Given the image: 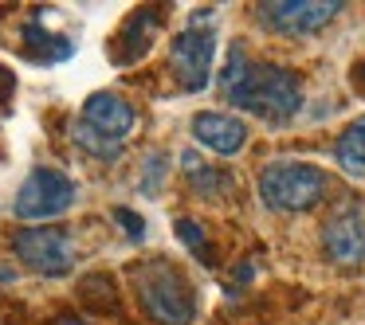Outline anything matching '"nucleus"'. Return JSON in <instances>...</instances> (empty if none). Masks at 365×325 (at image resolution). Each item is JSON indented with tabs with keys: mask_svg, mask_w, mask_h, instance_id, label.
I'll use <instances>...</instances> for the list:
<instances>
[{
	"mask_svg": "<svg viewBox=\"0 0 365 325\" xmlns=\"http://www.w3.org/2000/svg\"><path fill=\"white\" fill-rule=\"evenodd\" d=\"M326 173L307 161H271L259 169V196L275 212H307L326 196Z\"/></svg>",
	"mask_w": 365,
	"mask_h": 325,
	"instance_id": "4",
	"label": "nucleus"
},
{
	"mask_svg": "<svg viewBox=\"0 0 365 325\" xmlns=\"http://www.w3.org/2000/svg\"><path fill=\"white\" fill-rule=\"evenodd\" d=\"M361 82H365V67H361Z\"/></svg>",
	"mask_w": 365,
	"mask_h": 325,
	"instance_id": "17",
	"label": "nucleus"
},
{
	"mask_svg": "<svg viewBox=\"0 0 365 325\" xmlns=\"http://www.w3.org/2000/svg\"><path fill=\"white\" fill-rule=\"evenodd\" d=\"M75 200H79V184L67 173H59V169H32L28 181L20 184L16 200H12V212H16V220L43 223V220L63 215Z\"/></svg>",
	"mask_w": 365,
	"mask_h": 325,
	"instance_id": "5",
	"label": "nucleus"
},
{
	"mask_svg": "<svg viewBox=\"0 0 365 325\" xmlns=\"http://www.w3.org/2000/svg\"><path fill=\"white\" fill-rule=\"evenodd\" d=\"M59 325H83V321H59Z\"/></svg>",
	"mask_w": 365,
	"mask_h": 325,
	"instance_id": "16",
	"label": "nucleus"
},
{
	"mask_svg": "<svg viewBox=\"0 0 365 325\" xmlns=\"http://www.w3.org/2000/svg\"><path fill=\"white\" fill-rule=\"evenodd\" d=\"M114 220L126 228L130 239H145V220H142V215H134L130 208H114Z\"/></svg>",
	"mask_w": 365,
	"mask_h": 325,
	"instance_id": "14",
	"label": "nucleus"
},
{
	"mask_svg": "<svg viewBox=\"0 0 365 325\" xmlns=\"http://www.w3.org/2000/svg\"><path fill=\"white\" fill-rule=\"evenodd\" d=\"M134 290L158 325H189L197 317V294L181 267L169 259H145L134 270Z\"/></svg>",
	"mask_w": 365,
	"mask_h": 325,
	"instance_id": "2",
	"label": "nucleus"
},
{
	"mask_svg": "<svg viewBox=\"0 0 365 325\" xmlns=\"http://www.w3.org/2000/svg\"><path fill=\"white\" fill-rule=\"evenodd\" d=\"M192 137H197L205 149L220 153V157H232L247 145V126L232 114H216V110H200L192 114Z\"/></svg>",
	"mask_w": 365,
	"mask_h": 325,
	"instance_id": "10",
	"label": "nucleus"
},
{
	"mask_svg": "<svg viewBox=\"0 0 365 325\" xmlns=\"http://www.w3.org/2000/svg\"><path fill=\"white\" fill-rule=\"evenodd\" d=\"M212 55H216V40L212 32H200V28H185L181 36L169 48L173 59V75L185 90H205L212 79Z\"/></svg>",
	"mask_w": 365,
	"mask_h": 325,
	"instance_id": "8",
	"label": "nucleus"
},
{
	"mask_svg": "<svg viewBox=\"0 0 365 325\" xmlns=\"http://www.w3.org/2000/svg\"><path fill=\"white\" fill-rule=\"evenodd\" d=\"M12 90H16V79H12V71H9V67H0V102H9V98H12Z\"/></svg>",
	"mask_w": 365,
	"mask_h": 325,
	"instance_id": "15",
	"label": "nucleus"
},
{
	"mask_svg": "<svg viewBox=\"0 0 365 325\" xmlns=\"http://www.w3.org/2000/svg\"><path fill=\"white\" fill-rule=\"evenodd\" d=\"M130 129H134V106L126 98H118L114 90H95L83 102V114L75 122L71 137L79 149H87L91 157L114 161L126 145Z\"/></svg>",
	"mask_w": 365,
	"mask_h": 325,
	"instance_id": "3",
	"label": "nucleus"
},
{
	"mask_svg": "<svg viewBox=\"0 0 365 325\" xmlns=\"http://www.w3.org/2000/svg\"><path fill=\"white\" fill-rule=\"evenodd\" d=\"M158 12H153V9H142V12H134V16H130L126 20V28H122V36H118V40H130V43H134V48H130V63H134V59H142L145 55V51H150V36H153V28H158Z\"/></svg>",
	"mask_w": 365,
	"mask_h": 325,
	"instance_id": "12",
	"label": "nucleus"
},
{
	"mask_svg": "<svg viewBox=\"0 0 365 325\" xmlns=\"http://www.w3.org/2000/svg\"><path fill=\"white\" fill-rule=\"evenodd\" d=\"M341 9L346 4H338V0H267V4H255V16L267 32L302 40L310 32H322Z\"/></svg>",
	"mask_w": 365,
	"mask_h": 325,
	"instance_id": "6",
	"label": "nucleus"
},
{
	"mask_svg": "<svg viewBox=\"0 0 365 325\" xmlns=\"http://www.w3.org/2000/svg\"><path fill=\"white\" fill-rule=\"evenodd\" d=\"M322 251L330 262H341V267H357L365 259V215L357 212L354 204L334 212L322 228Z\"/></svg>",
	"mask_w": 365,
	"mask_h": 325,
	"instance_id": "9",
	"label": "nucleus"
},
{
	"mask_svg": "<svg viewBox=\"0 0 365 325\" xmlns=\"http://www.w3.org/2000/svg\"><path fill=\"white\" fill-rule=\"evenodd\" d=\"M173 231H177V239H181V243L189 247V251H197V255H200V262H212V259H208V239H205V231H200L192 220H177V223H173Z\"/></svg>",
	"mask_w": 365,
	"mask_h": 325,
	"instance_id": "13",
	"label": "nucleus"
},
{
	"mask_svg": "<svg viewBox=\"0 0 365 325\" xmlns=\"http://www.w3.org/2000/svg\"><path fill=\"white\" fill-rule=\"evenodd\" d=\"M334 161L346 176H365V118L346 126V134L334 145Z\"/></svg>",
	"mask_w": 365,
	"mask_h": 325,
	"instance_id": "11",
	"label": "nucleus"
},
{
	"mask_svg": "<svg viewBox=\"0 0 365 325\" xmlns=\"http://www.w3.org/2000/svg\"><path fill=\"white\" fill-rule=\"evenodd\" d=\"M16 259L43 278H59L75 267V243L63 228H24L12 239Z\"/></svg>",
	"mask_w": 365,
	"mask_h": 325,
	"instance_id": "7",
	"label": "nucleus"
},
{
	"mask_svg": "<svg viewBox=\"0 0 365 325\" xmlns=\"http://www.w3.org/2000/svg\"><path fill=\"white\" fill-rule=\"evenodd\" d=\"M220 90L232 106L255 114L263 122H287L302 106V82L294 71L275 63H252L240 48H232L228 67L220 75Z\"/></svg>",
	"mask_w": 365,
	"mask_h": 325,
	"instance_id": "1",
	"label": "nucleus"
}]
</instances>
